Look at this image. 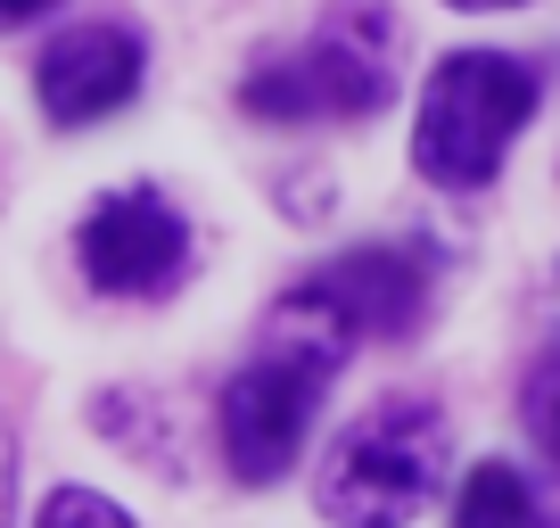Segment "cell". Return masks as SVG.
Masks as SVG:
<instances>
[{
  "label": "cell",
  "instance_id": "cell-3",
  "mask_svg": "<svg viewBox=\"0 0 560 528\" xmlns=\"http://www.w3.org/2000/svg\"><path fill=\"white\" fill-rule=\"evenodd\" d=\"M536 116V67L511 50H454L420 83V124H412V165L438 191H478L494 182L503 149Z\"/></svg>",
  "mask_w": 560,
  "mask_h": 528
},
{
  "label": "cell",
  "instance_id": "cell-6",
  "mask_svg": "<svg viewBox=\"0 0 560 528\" xmlns=\"http://www.w3.org/2000/svg\"><path fill=\"white\" fill-rule=\"evenodd\" d=\"M140 74H149V50H140L132 25H67L42 50L34 91L50 107V124H100L140 91Z\"/></svg>",
  "mask_w": 560,
  "mask_h": 528
},
{
  "label": "cell",
  "instance_id": "cell-7",
  "mask_svg": "<svg viewBox=\"0 0 560 528\" xmlns=\"http://www.w3.org/2000/svg\"><path fill=\"white\" fill-rule=\"evenodd\" d=\"M322 306H330L338 322H347L354 338H404L420 322V298H429V273H420L404 248H354V256L322 264L314 282Z\"/></svg>",
  "mask_w": 560,
  "mask_h": 528
},
{
  "label": "cell",
  "instance_id": "cell-10",
  "mask_svg": "<svg viewBox=\"0 0 560 528\" xmlns=\"http://www.w3.org/2000/svg\"><path fill=\"white\" fill-rule=\"evenodd\" d=\"M9 479H18V438H9V413H0V528H9Z\"/></svg>",
  "mask_w": 560,
  "mask_h": 528
},
{
  "label": "cell",
  "instance_id": "cell-5",
  "mask_svg": "<svg viewBox=\"0 0 560 528\" xmlns=\"http://www.w3.org/2000/svg\"><path fill=\"white\" fill-rule=\"evenodd\" d=\"M74 256H83V282L107 298H158L182 282L190 264V223L174 215V198L132 182V191H107L100 207L74 231Z\"/></svg>",
  "mask_w": 560,
  "mask_h": 528
},
{
  "label": "cell",
  "instance_id": "cell-4",
  "mask_svg": "<svg viewBox=\"0 0 560 528\" xmlns=\"http://www.w3.org/2000/svg\"><path fill=\"white\" fill-rule=\"evenodd\" d=\"M445 487V422L438 405L387 397L363 422L338 429V446L322 455L314 504L338 528H404L429 512V495Z\"/></svg>",
  "mask_w": 560,
  "mask_h": 528
},
{
  "label": "cell",
  "instance_id": "cell-1",
  "mask_svg": "<svg viewBox=\"0 0 560 528\" xmlns=\"http://www.w3.org/2000/svg\"><path fill=\"white\" fill-rule=\"evenodd\" d=\"M347 355H354V331L314 289H289V298H280L272 331H264V355L223 388V455H231V471H240L247 487H264V479H280L298 462L322 388H330V371L347 364Z\"/></svg>",
  "mask_w": 560,
  "mask_h": 528
},
{
  "label": "cell",
  "instance_id": "cell-2",
  "mask_svg": "<svg viewBox=\"0 0 560 528\" xmlns=\"http://www.w3.org/2000/svg\"><path fill=\"white\" fill-rule=\"evenodd\" d=\"M396 91V18L380 0H338L330 18L280 58H256L240 83V107L264 124H347L380 116Z\"/></svg>",
  "mask_w": 560,
  "mask_h": 528
},
{
  "label": "cell",
  "instance_id": "cell-12",
  "mask_svg": "<svg viewBox=\"0 0 560 528\" xmlns=\"http://www.w3.org/2000/svg\"><path fill=\"white\" fill-rule=\"evenodd\" d=\"M454 9H520V0H454Z\"/></svg>",
  "mask_w": 560,
  "mask_h": 528
},
{
  "label": "cell",
  "instance_id": "cell-11",
  "mask_svg": "<svg viewBox=\"0 0 560 528\" xmlns=\"http://www.w3.org/2000/svg\"><path fill=\"white\" fill-rule=\"evenodd\" d=\"M42 9H58V0H0V25H25V18H42Z\"/></svg>",
  "mask_w": 560,
  "mask_h": 528
},
{
  "label": "cell",
  "instance_id": "cell-8",
  "mask_svg": "<svg viewBox=\"0 0 560 528\" xmlns=\"http://www.w3.org/2000/svg\"><path fill=\"white\" fill-rule=\"evenodd\" d=\"M520 422H527V438H536V455L560 471V347H544L536 364H527V388H520Z\"/></svg>",
  "mask_w": 560,
  "mask_h": 528
},
{
  "label": "cell",
  "instance_id": "cell-9",
  "mask_svg": "<svg viewBox=\"0 0 560 528\" xmlns=\"http://www.w3.org/2000/svg\"><path fill=\"white\" fill-rule=\"evenodd\" d=\"M34 528H132V520H124L107 495H91V487H50Z\"/></svg>",
  "mask_w": 560,
  "mask_h": 528
}]
</instances>
